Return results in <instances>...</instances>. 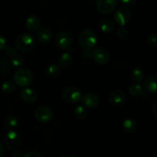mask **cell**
<instances>
[{
	"label": "cell",
	"instance_id": "23",
	"mask_svg": "<svg viewBox=\"0 0 157 157\" xmlns=\"http://www.w3.org/2000/svg\"><path fill=\"white\" fill-rule=\"evenodd\" d=\"M18 121L16 117L13 116V115H10V116L7 117L5 120L4 126L7 130H14V129L18 126Z\"/></svg>",
	"mask_w": 157,
	"mask_h": 157
},
{
	"label": "cell",
	"instance_id": "20",
	"mask_svg": "<svg viewBox=\"0 0 157 157\" xmlns=\"http://www.w3.org/2000/svg\"><path fill=\"white\" fill-rule=\"evenodd\" d=\"M73 64V58L69 53H63L59 58V64L64 68H69Z\"/></svg>",
	"mask_w": 157,
	"mask_h": 157
},
{
	"label": "cell",
	"instance_id": "25",
	"mask_svg": "<svg viewBox=\"0 0 157 157\" xmlns=\"http://www.w3.org/2000/svg\"><path fill=\"white\" fill-rule=\"evenodd\" d=\"M87 115V110L83 105H78L75 110V116L79 121H83L85 119Z\"/></svg>",
	"mask_w": 157,
	"mask_h": 157
},
{
	"label": "cell",
	"instance_id": "4",
	"mask_svg": "<svg viewBox=\"0 0 157 157\" xmlns=\"http://www.w3.org/2000/svg\"><path fill=\"white\" fill-rule=\"evenodd\" d=\"M61 98L68 104H77L81 101L82 94L79 88L75 86H69L63 89L61 91Z\"/></svg>",
	"mask_w": 157,
	"mask_h": 157
},
{
	"label": "cell",
	"instance_id": "9",
	"mask_svg": "<svg viewBox=\"0 0 157 157\" xmlns=\"http://www.w3.org/2000/svg\"><path fill=\"white\" fill-rule=\"evenodd\" d=\"M53 112L49 107L45 106H41L37 108L35 110V117L38 122L41 124H47L49 123L53 118Z\"/></svg>",
	"mask_w": 157,
	"mask_h": 157
},
{
	"label": "cell",
	"instance_id": "28",
	"mask_svg": "<svg viewBox=\"0 0 157 157\" xmlns=\"http://www.w3.org/2000/svg\"><path fill=\"white\" fill-rule=\"evenodd\" d=\"M117 35L121 39H125L128 36V31L125 27H120L117 31Z\"/></svg>",
	"mask_w": 157,
	"mask_h": 157
},
{
	"label": "cell",
	"instance_id": "21",
	"mask_svg": "<svg viewBox=\"0 0 157 157\" xmlns=\"http://www.w3.org/2000/svg\"><path fill=\"white\" fill-rule=\"evenodd\" d=\"M130 77L132 81H134L136 84H140L144 78V71L140 67H135L131 71Z\"/></svg>",
	"mask_w": 157,
	"mask_h": 157
},
{
	"label": "cell",
	"instance_id": "33",
	"mask_svg": "<svg viewBox=\"0 0 157 157\" xmlns=\"http://www.w3.org/2000/svg\"><path fill=\"white\" fill-rule=\"evenodd\" d=\"M151 113L155 119H157V102H155L152 106Z\"/></svg>",
	"mask_w": 157,
	"mask_h": 157
},
{
	"label": "cell",
	"instance_id": "13",
	"mask_svg": "<svg viewBox=\"0 0 157 157\" xmlns=\"http://www.w3.org/2000/svg\"><path fill=\"white\" fill-rule=\"evenodd\" d=\"M20 98L26 104H32L38 100V94L32 88L26 87L20 91Z\"/></svg>",
	"mask_w": 157,
	"mask_h": 157
},
{
	"label": "cell",
	"instance_id": "1",
	"mask_svg": "<svg viewBox=\"0 0 157 157\" xmlns=\"http://www.w3.org/2000/svg\"><path fill=\"white\" fill-rule=\"evenodd\" d=\"M78 42L84 50L90 51L98 44V35L92 29H84L78 35Z\"/></svg>",
	"mask_w": 157,
	"mask_h": 157
},
{
	"label": "cell",
	"instance_id": "11",
	"mask_svg": "<svg viewBox=\"0 0 157 157\" xmlns=\"http://www.w3.org/2000/svg\"><path fill=\"white\" fill-rule=\"evenodd\" d=\"M92 58L94 61L98 64L101 65H104L107 64L110 61V55L109 52L106 49L99 48H97L92 52Z\"/></svg>",
	"mask_w": 157,
	"mask_h": 157
},
{
	"label": "cell",
	"instance_id": "6",
	"mask_svg": "<svg viewBox=\"0 0 157 157\" xmlns=\"http://www.w3.org/2000/svg\"><path fill=\"white\" fill-rule=\"evenodd\" d=\"M55 44L61 50H67L73 44V38L69 32H61L56 35L55 39Z\"/></svg>",
	"mask_w": 157,
	"mask_h": 157
},
{
	"label": "cell",
	"instance_id": "22",
	"mask_svg": "<svg viewBox=\"0 0 157 157\" xmlns=\"http://www.w3.org/2000/svg\"><path fill=\"white\" fill-rule=\"evenodd\" d=\"M129 92H130V95L134 98H139L141 95L144 94V89L142 85L140 84H133L130 86L129 87Z\"/></svg>",
	"mask_w": 157,
	"mask_h": 157
},
{
	"label": "cell",
	"instance_id": "8",
	"mask_svg": "<svg viewBox=\"0 0 157 157\" xmlns=\"http://www.w3.org/2000/svg\"><path fill=\"white\" fill-rule=\"evenodd\" d=\"M132 18V13L127 8L123 7L118 9L114 15L115 21L121 27H124L130 22Z\"/></svg>",
	"mask_w": 157,
	"mask_h": 157
},
{
	"label": "cell",
	"instance_id": "30",
	"mask_svg": "<svg viewBox=\"0 0 157 157\" xmlns=\"http://www.w3.org/2000/svg\"><path fill=\"white\" fill-rule=\"evenodd\" d=\"M123 5H124L127 7L133 6L136 2V0H120Z\"/></svg>",
	"mask_w": 157,
	"mask_h": 157
},
{
	"label": "cell",
	"instance_id": "19",
	"mask_svg": "<svg viewBox=\"0 0 157 157\" xmlns=\"http://www.w3.org/2000/svg\"><path fill=\"white\" fill-rule=\"evenodd\" d=\"M61 72V67L58 64L52 63V64H49L46 66L45 69H44V73L46 75L50 78H57L58 75H60Z\"/></svg>",
	"mask_w": 157,
	"mask_h": 157
},
{
	"label": "cell",
	"instance_id": "29",
	"mask_svg": "<svg viewBox=\"0 0 157 157\" xmlns=\"http://www.w3.org/2000/svg\"><path fill=\"white\" fill-rule=\"evenodd\" d=\"M5 52H6V55L9 57H10L11 58H14L15 55H18L15 48L12 47V46H6V47L5 48Z\"/></svg>",
	"mask_w": 157,
	"mask_h": 157
},
{
	"label": "cell",
	"instance_id": "17",
	"mask_svg": "<svg viewBox=\"0 0 157 157\" xmlns=\"http://www.w3.org/2000/svg\"><path fill=\"white\" fill-rule=\"evenodd\" d=\"M41 20L36 15H31L26 19L25 26L27 29L30 32H34L39 29Z\"/></svg>",
	"mask_w": 157,
	"mask_h": 157
},
{
	"label": "cell",
	"instance_id": "31",
	"mask_svg": "<svg viewBox=\"0 0 157 157\" xmlns=\"http://www.w3.org/2000/svg\"><path fill=\"white\" fill-rule=\"evenodd\" d=\"M22 157H41V156L36 151H29L25 153Z\"/></svg>",
	"mask_w": 157,
	"mask_h": 157
},
{
	"label": "cell",
	"instance_id": "3",
	"mask_svg": "<svg viewBox=\"0 0 157 157\" xmlns=\"http://www.w3.org/2000/svg\"><path fill=\"white\" fill-rule=\"evenodd\" d=\"M33 78L32 72L26 67L18 69L14 75V81H15V84L22 87L30 85L33 81Z\"/></svg>",
	"mask_w": 157,
	"mask_h": 157
},
{
	"label": "cell",
	"instance_id": "15",
	"mask_svg": "<svg viewBox=\"0 0 157 157\" xmlns=\"http://www.w3.org/2000/svg\"><path fill=\"white\" fill-rule=\"evenodd\" d=\"M123 130L128 134L134 133L138 129V124L133 118H127L123 122Z\"/></svg>",
	"mask_w": 157,
	"mask_h": 157
},
{
	"label": "cell",
	"instance_id": "14",
	"mask_svg": "<svg viewBox=\"0 0 157 157\" xmlns=\"http://www.w3.org/2000/svg\"><path fill=\"white\" fill-rule=\"evenodd\" d=\"M52 36H53V34H52V30L46 27L39 29L36 33L37 39L41 44H47V43L50 42Z\"/></svg>",
	"mask_w": 157,
	"mask_h": 157
},
{
	"label": "cell",
	"instance_id": "32",
	"mask_svg": "<svg viewBox=\"0 0 157 157\" xmlns=\"http://www.w3.org/2000/svg\"><path fill=\"white\" fill-rule=\"evenodd\" d=\"M6 47V39L3 35H0V51L5 49Z\"/></svg>",
	"mask_w": 157,
	"mask_h": 157
},
{
	"label": "cell",
	"instance_id": "35",
	"mask_svg": "<svg viewBox=\"0 0 157 157\" xmlns=\"http://www.w3.org/2000/svg\"><path fill=\"white\" fill-rule=\"evenodd\" d=\"M4 154V147H3L2 144L0 142V157H2Z\"/></svg>",
	"mask_w": 157,
	"mask_h": 157
},
{
	"label": "cell",
	"instance_id": "12",
	"mask_svg": "<svg viewBox=\"0 0 157 157\" xmlns=\"http://www.w3.org/2000/svg\"><path fill=\"white\" fill-rule=\"evenodd\" d=\"M82 103L86 108L94 109L100 104V98L94 93H87L83 97Z\"/></svg>",
	"mask_w": 157,
	"mask_h": 157
},
{
	"label": "cell",
	"instance_id": "18",
	"mask_svg": "<svg viewBox=\"0 0 157 157\" xmlns=\"http://www.w3.org/2000/svg\"><path fill=\"white\" fill-rule=\"evenodd\" d=\"M99 28L104 33H110L115 29V23L110 18H104L100 21Z\"/></svg>",
	"mask_w": 157,
	"mask_h": 157
},
{
	"label": "cell",
	"instance_id": "7",
	"mask_svg": "<svg viewBox=\"0 0 157 157\" xmlns=\"http://www.w3.org/2000/svg\"><path fill=\"white\" fill-rule=\"evenodd\" d=\"M117 6V0H97L96 6L98 12L104 15H107L116 9Z\"/></svg>",
	"mask_w": 157,
	"mask_h": 157
},
{
	"label": "cell",
	"instance_id": "5",
	"mask_svg": "<svg viewBox=\"0 0 157 157\" xmlns=\"http://www.w3.org/2000/svg\"><path fill=\"white\" fill-rule=\"evenodd\" d=\"M21 144V137L15 130H9L4 136V144L8 150H15Z\"/></svg>",
	"mask_w": 157,
	"mask_h": 157
},
{
	"label": "cell",
	"instance_id": "16",
	"mask_svg": "<svg viewBox=\"0 0 157 157\" xmlns=\"http://www.w3.org/2000/svg\"><path fill=\"white\" fill-rule=\"evenodd\" d=\"M157 77L154 75H151L147 77L144 83V87L148 92L151 94H156L157 92Z\"/></svg>",
	"mask_w": 157,
	"mask_h": 157
},
{
	"label": "cell",
	"instance_id": "24",
	"mask_svg": "<svg viewBox=\"0 0 157 157\" xmlns=\"http://www.w3.org/2000/svg\"><path fill=\"white\" fill-rule=\"evenodd\" d=\"M2 90L4 92L5 94H10L14 93V91L16 89V85L14 82L11 81H6L2 84Z\"/></svg>",
	"mask_w": 157,
	"mask_h": 157
},
{
	"label": "cell",
	"instance_id": "36",
	"mask_svg": "<svg viewBox=\"0 0 157 157\" xmlns=\"http://www.w3.org/2000/svg\"><path fill=\"white\" fill-rule=\"evenodd\" d=\"M61 157H75V156H72V155H64V156H62Z\"/></svg>",
	"mask_w": 157,
	"mask_h": 157
},
{
	"label": "cell",
	"instance_id": "27",
	"mask_svg": "<svg viewBox=\"0 0 157 157\" xmlns=\"http://www.w3.org/2000/svg\"><path fill=\"white\" fill-rule=\"evenodd\" d=\"M147 44L150 46V48H156L157 47V35L156 34H150L147 36Z\"/></svg>",
	"mask_w": 157,
	"mask_h": 157
},
{
	"label": "cell",
	"instance_id": "26",
	"mask_svg": "<svg viewBox=\"0 0 157 157\" xmlns=\"http://www.w3.org/2000/svg\"><path fill=\"white\" fill-rule=\"evenodd\" d=\"M11 64L15 67H20L24 64V58L22 55H17L11 60Z\"/></svg>",
	"mask_w": 157,
	"mask_h": 157
},
{
	"label": "cell",
	"instance_id": "10",
	"mask_svg": "<svg viewBox=\"0 0 157 157\" xmlns=\"http://www.w3.org/2000/svg\"><path fill=\"white\" fill-rule=\"evenodd\" d=\"M108 101L114 107H122L127 103V98L121 90H113L108 97Z\"/></svg>",
	"mask_w": 157,
	"mask_h": 157
},
{
	"label": "cell",
	"instance_id": "34",
	"mask_svg": "<svg viewBox=\"0 0 157 157\" xmlns=\"http://www.w3.org/2000/svg\"><path fill=\"white\" fill-rule=\"evenodd\" d=\"M13 156L14 157H22V154H21V151L19 150H16L13 153Z\"/></svg>",
	"mask_w": 157,
	"mask_h": 157
},
{
	"label": "cell",
	"instance_id": "2",
	"mask_svg": "<svg viewBox=\"0 0 157 157\" xmlns=\"http://www.w3.org/2000/svg\"><path fill=\"white\" fill-rule=\"evenodd\" d=\"M35 40L33 35L29 33H22L15 40V47L16 50L21 53H28L34 49Z\"/></svg>",
	"mask_w": 157,
	"mask_h": 157
}]
</instances>
